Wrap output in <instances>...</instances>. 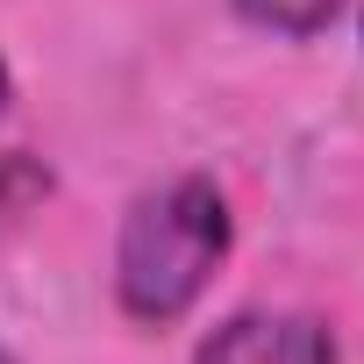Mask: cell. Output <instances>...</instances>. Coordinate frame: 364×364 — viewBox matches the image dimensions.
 Here are the masks:
<instances>
[{"instance_id":"6da1fadb","label":"cell","mask_w":364,"mask_h":364,"mask_svg":"<svg viewBox=\"0 0 364 364\" xmlns=\"http://www.w3.org/2000/svg\"><path fill=\"white\" fill-rule=\"evenodd\" d=\"M229 243H236V222H229V200L208 171H178L164 186H150L122 215V243H114L122 314L143 321V328L193 314V300L215 286Z\"/></svg>"},{"instance_id":"7a4b0ae2","label":"cell","mask_w":364,"mask_h":364,"mask_svg":"<svg viewBox=\"0 0 364 364\" xmlns=\"http://www.w3.org/2000/svg\"><path fill=\"white\" fill-rule=\"evenodd\" d=\"M193 364H343L321 314H236L222 321Z\"/></svg>"},{"instance_id":"3957f363","label":"cell","mask_w":364,"mask_h":364,"mask_svg":"<svg viewBox=\"0 0 364 364\" xmlns=\"http://www.w3.org/2000/svg\"><path fill=\"white\" fill-rule=\"evenodd\" d=\"M50 164L36 157V150H0V243H8L29 215H43V200H50Z\"/></svg>"},{"instance_id":"277c9868","label":"cell","mask_w":364,"mask_h":364,"mask_svg":"<svg viewBox=\"0 0 364 364\" xmlns=\"http://www.w3.org/2000/svg\"><path fill=\"white\" fill-rule=\"evenodd\" d=\"M236 15L272 36H321L343 15V0H236Z\"/></svg>"},{"instance_id":"5b68a950","label":"cell","mask_w":364,"mask_h":364,"mask_svg":"<svg viewBox=\"0 0 364 364\" xmlns=\"http://www.w3.org/2000/svg\"><path fill=\"white\" fill-rule=\"evenodd\" d=\"M8 100H15V79H8V58H0V114H8Z\"/></svg>"},{"instance_id":"8992f818","label":"cell","mask_w":364,"mask_h":364,"mask_svg":"<svg viewBox=\"0 0 364 364\" xmlns=\"http://www.w3.org/2000/svg\"><path fill=\"white\" fill-rule=\"evenodd\" d=\"M0 364H8V357H0Z\"/></svg>"}]
</instances>
